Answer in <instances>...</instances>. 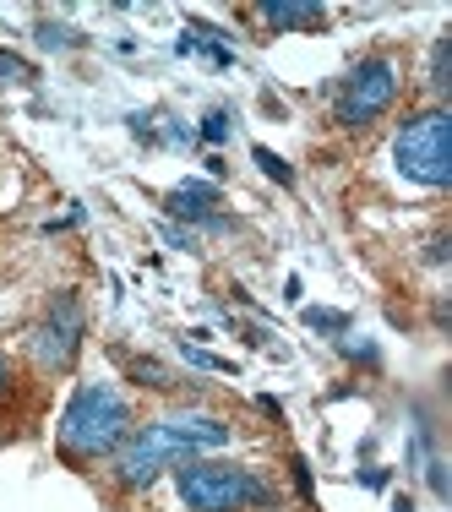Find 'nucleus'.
<instances>
[{"label": "nucleus", "mask_w": 452, "mask_h": 512, "mask_svg": "<svg viewBox=\"0 0 452 512\" xmlns=\"http://www.w3.org/2000/svg\"><path fill=\"white\" fill-rule=\"evenodd\" d=\"M393 512H414V502H409V496H398V502H393Z\"/></svg>", "instance_id": "6ab92c4d"}, {"label": "nucleus", "mask_w": 452, "mask_h": 512, "mask_svg": "<svg viewBox=\"0 0 452 512\" xmlns=\"http://www.w3.org/2000/svg\"><path fill=\"white\" fill-rule=\"evenodd\" d=\"M202 137H207V142H224V137H229V115H224V109H213V115L202 120Z\"/></svg>", "instance_id": "2eb2a0df"}, {"label": "nucleus", "mask_w": 452, "mask_h": 512, "mask_svg": "<svg viewBox=\"0 0 452 512\" xmlns=\"http://www.w3.org/2000/svg\"><path fill=\"white\" fill-rule=\"evenodd\" d=\"M431 88L447 93V33L436 39V50H431Z\"/></svg>", "instance_id": "f8f14e48"}, {"label": "nucleus", "mask_w": 452, "mask_h": 512, "mask_svg": "<svg viewBox=\"0 0 452 512\" xmlns=\"http://www.w3.org/2000/svg\"><path fill=\"white\" fill-rule=\"evenodd\" d=\"M305 322H311V327H322V333H344V327H349V316H344V311H305Z\"/></svg>", "instance_id": "4468645a"}, {"label": "nucleus", "mask_w": 452, "mask_h": 512, "mask_svg": "<svg viewBox=\"0 0 452 512\" xmlns=\"http://www.w3.org/2000/svg\"><path fill=\"white\" fill-rule=\"evenodd\" d=\"M218 202H224V197H218L213 180H186V186L169 191V213H175V218H191V224H207V229H224V218L213 213Z\"/></svg>", "instance_id": "0eeeda50"}, {"label": "nucleus", "mask_w": 452, "mask_h": 512, "mask_svg": "<svg viewBox=\"0 0 452 512\" xmlns=\"http://www.w3.org/2000/svg\"><path fill=\"white\" fill-rule=\"evenodd\" d=\"M186 360H191V365H202V371H235L229 360H218V355H202V349H191V344H186Z\"/></svg>", "instance_id": "dca6fc26"}, {"label": "nucleus", "mask_w": 452, "mask_h": 512, "mask_svg": "<svg viewBox=\"0 0 452 512\" xmlns=\"http://www.w3.org/2000/svg\"><path fill=\"white\" fill-rule=\"evenodd\" d=\"M175 491L186 512H246V507H273V491L240 463H207L191 458L175 469Z\"/></svg>", "instance_id": "7ed1b4c3"}, {"label": "nucleus", "mask_w": 452, "mask_h": 512, "mask_svg": "<svg viewBox=\"0 0 452 512\" xmlns=\"http://www.w3.org/2000/svg\"><path fill=\"white\" fill-rule=\"evenodd\" d=\"M131 376H142L148 387H158V393H164V387H175V376H169L158 360H131Z\"/></svg>", "instance_id": "9d476101"}, {"label": "nucleus", "mask_w": 452, "mask_h": 512, "mask_svg": "<svg viewBox=\"0 0 452 512\" xmlns=\"http://www.w3.org/2000/svg\"><path fill=\"white\" fill-rule=\"evenodd\" d=\"M256 17H262L273 33H311V28L327 22V11L322 6H284V0H278V6H262Z\"/></svg>", "instance_id": "6e6552de"}, {"label": "nucleus", "mask_w": 452, "mask_h": 512, "mask_svg": "<svg viewBox=\"0 0 452 512\" xmlns=\"http://www.w3.org/2000/svg\"><path fill=\"white\" fill-rule=\"evenodd\" d=\"M425 262H447V235H442V240H431V246H425Z\"/></svg>", "instance_id": "f3484780"}, {"label": "nucleus", "mask_w": 452, "mask_h": 512, "mask_svg": "<svg viewBox=\"0 0 452 512\" xmlns=\"http://www.w3.org/2000/svg\"><path fill=\"white\" fill-rule=\"evenodd\" d=\"M0 77H6V82H33V66H28V60H17L11 50H0Z\"/></svg>", "instance_id": "ddd939ff"}, {"label": "nucleus", "mask_w": 452, "mask_h": 512, "mask_svg": "<svg viewBox=\"0 0 452 512\" xmlns=\"http://www.w3.org/2000/svg\"><path fill=\"white\" fill-rule=\"evenodd\" d=\"M131 436V409L109 382H88L71 393L66 414H60V453L71 463H93L104 453H120Z\"/></svg>", "instance_id": "f03ea898"}, {"label": "nucleus", "mask_w": 452, "mask_h": 512, "mask_svg": "<svg viewBox=\"0 0 452 512\" xmlns=\"http://www.w3.org/2000/svg\"><path fill=\"white\" fill-rule=\"evenodd\" d=\"M224 442H229V420H218V414H169V420H153L120 442L115 480L126 491H148L164 469H180V463L213 453Z\"/></svg>", "instance_id": "f257e3e1"}, {"label": "nucleus", "mask_w": 452, "mask_h": 512, "mask_svg": "<svg viewBox=\"0 0 452 512\" xmlns=\"http://www.w3.org/2000/svg\"><path fill=\"white\" fill-rule=\"evenodd\" d=\"M398 88H403V77H398V60H393V55L360 60V66H354L349 77L338 82V93H333V120H338L344 131L371 126V120H382L387 109H393Z\"/></svg>", "instance_id": "39448f33"}, {"label": "nucleus", "mask_w": 452, "mask_h": 512, "mask_svg": "<svg viewBox=\"0 0 452 512\" xmlns=\"http://www.w3.org/2000/svg\"><path fill=\"white\" fill-rule=\"evenodd\" d=\"M82 333H88L82 300L77 295H55L50 311L39 316V327L28 333V349H33V360H39L44 371H66V365L77 360V349H82Z\"/></svg>", "instance_id": "423d86ee"}, {"label": "nucleus", "mask_w": 452, "mask_h": 512, "mask_svg": "<svg viewBox=\"0 0 452 512\" xmlns=\"http://www.w3.org/2000/svg\"><path fill=\"white\" fill-rule=\"evenodd\" d=\"M6 376H11V360H6V355H0V382H6Z\"/></svg>", "instance_id": "aec40b11"}, {"label": "nucleus", "mask_w": 452, "mask_h": 512, "mask_svg": "<svg viewBox=\"0 0 452 512\" xmlns=\"http://www.w3.org/2000/svg\"><path fill=\"white\" fill-rule=\"evenodd\" d=\"M39 44H44V50H77L82 33L66 28V22H39Z\"/></svg>", "instance_id": "1a4fd4ad"}, {"label": "nucleus", "mask_w": 452, "mask_h": 512, "mask_svg": "<svg viewBox=\"0 0 452 512\" xmlns=\"http://www.w3.org/2000/svg\"><path fill=\"white\" fill-rule=\"evenodd\" d=\"M256 164H262V175H273L278 186H295V169L284 164L278 153H267V148H256Z\"/></svg>", "instance_id": "9b49d317"}, {"label": "nucleus", "mask_w": 452, "mask_h": 512, "mask_svg": "<svg viewBox=\"0 0 452 512\" xmlns=\"http://www.w3.org/2000/svg\"><path fill=\"white\" fill-rule=\"evenodd\" d=\"M295 485H300L305 496H311V469H305V458H295Z\"/></svg>", "instance_id": "a211bd4d"}, {"label": "nucleus", "mask_w": 452, "mask_h": 512, "mask_svg": "<svg viewBox=\"0 0 452 512\" xmlns=\"http://www.w3.org/2000/svg\"><path fill=\"white\" fill-rule=\"evenodd\" d=\"M393 158H398L403 180L442 191L452 180V115L447 109H420V115H409L398 126Z\"/></svg>", "instance_id": "20e7f679"}]
</instances>
